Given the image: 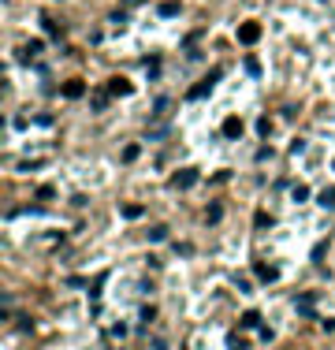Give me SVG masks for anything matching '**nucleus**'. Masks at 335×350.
<instances>
[{
    "label": "nucleus",
    "instance_id": "obj_8",
    "mask_svg": "<svg viewBox=\"0 0 335 350\" xmlns=\"http://www.w3.org/2000/svg\"><path fill=\"white\" fill-rule=\"evenodd\" d=\"M298 313H302V317H313V294L298 298Z\"/></svg>",
    "mask_w": 335,
    "mask_h": 350
},
{
    "label": "nucleus",
    "instance_id": "obj_3",
    "mask_svg": "<svg viewBox=\"0 0 335 350\" xmlns=\"http://www.w3.org/2000/svg\"><path fill=\"white\" fill-rule=\"evenodd\" d=\"M216 78H220V75H209V78H205V82H198V86H194V90H190V101H198V97H205V93H209V90H212V86H216Z\"/></svg>",
    "mask_w": 335,
    "mask_h": 350
},
{
    "label": "nucleus",
    "instance_id": "obj_16",
    "mask_svg": "<svg viewBox=\"0 0 335 350\" xmlns=\"http://www.w3.org/2000/svg\"><path fill=\"white\" fill-rule=\"evenodd\" d=\"M134 157H138V145H127V149H123V160H127V164H131Z\"/></svg>",
    "mask_w": 335,
    "mask_h": 350
},
{
    "label": "nucleus",
    "instance_id": "obj_9",
    "mask_svg": "<svg viewBox=\"0 0 335 350\" xmlns=\"http://www.w3.org/2000/svg\"><path fill=\"white\" fill-rule=\"evenodd\" d=\"M257 324H261V313H257V309H250V313L242 317V328H257Z\"/></svg>",
    "mask_w": 335,
    "mask_h": 350
},
{
    "label": "nucleus",
    "instance_id": "obj_12",
    "mask_svg": "<svg viewBox=\"0 0 335 350\" xmlns=\"http://www.w3.org/2000/svg\"><path fill=\"white\" fill-rule=\"evenodd\" d=\"M37 52H41V41H30V45H23L19 56H37Z\"/></svg>",
    "mask_w": 335,
    "mask_h": 350
},
{
    "label": "nucleus",
    "instance_id": "obj_1",
    "mask_svg": "<svg viewBox=\"0 0 335 350\" xmlns=\"http://www.w3.org/2000/svg\"><path fill=\"white\" fill-rule=\"evenodd\" d=\"M194 183H198V172H194V168H183V172L171 175V186H175V190H183V186H194Z\"/></svg>",
    "mask_w": 335,
    "mask_h": 350
},
{
    "label": "nucleus",
    "instance_id": "obj_10",
    "mask_svg": "<svg viewBox=\"0 0 335 350\" xmlns=\"http://www.w3.org/2000/svg\"><path fill=\"white\" fill-rule=\"evenodd\" d=\"M220 216H224V205H209V212H205V220H209V224H216Z\"/></svg>",
    "mask_w": 335,
    "mask_h": 350
},
{
    "label": "nucleus",
    "instance_id": "obj_4",
    "mask_svg": "<svg viewBox=\"0 0 335 350\" xmlns=\"http://www.w3.org/2000/svg\"><path fill=\"white\" fill-rule=\"evenodd\" d=\"M257 280H261V283H276L279 272H276L272 265H257Z\"/></svg>",
    "mask_w": 335,
    "mask_h": 350
},
{
    "label": "nucleus",
    "instance_id": "obj_13",
    "mask_svg": "<svg viewBox=\"0 0 335 350\" xmlns=\"http://www.w3.org/2000/svg\"><path fill=\"white\" fill-rule=\"evenodd\" d=\"M123 216L127 220H138V216H142V205H123Z\"/></svg>",
    "mask_w": 335,
    "mask_h": 350
},
{
    "label": "nucleus",
    "instance_id": "obj_5",
    "mask_svg": "<svg viewBox=\"0 0 335 350\" xmlns=\"http://www.w3.org/2000/svg\"><path fill=\"white\" fill-rule=\"evenodd\" d=\"M108 93H112V97H123V93H131V82H127V78H112Z\"/></svg>",
    "mask_w": 335,
    "mask_h": 350
},
{
    "label": "nucleus",
    "instance_id": "obj_11",
    "mask_svg": "<svg viewBox=\"0 0 335 350\" xmlns=\"http://www.w3.org/2000/svg\"><path fill=\"white\" fill-rule=\"evenodd\" d=\"M317 201H320L324 209H332V205H335V190H320V198H317Z\"/></svg>",
    "mask_w": 335,
    "mask_h": 350
},
{
    "label": "nucleus",
    "instance_id": "obj_6",
    "mask_svg": "<svg viewBox=\"0 0 335 350\" xmlns=\"http://www.w3.org/2000/svg\"><path fill=\"white\" fill-rule=\"evenodd\" d=\"M224 134H227V138H242V119H227V123H224Z\"/></svg>",
    "mask_w": 335,
    "mask_h": 350
},
{
    "label": "nucleus",
    "instance_id": "obj_2",
    "mask_svg": "<svg viewBox=\"0 0 335 350\" xmlns=\"http://www.w3.org/2000/svg\"><path fill=\"white\" fill-rule=\"evenodd\" d=\"M257 37H261V26L253 23V19H250V23H242V26H238V41H242V45H253Z\"/></svg>",
    "mask_w": 335,
    "mask_h": 350
},
{
    "label": "nucleus",
    "instance_id": "obj_17",
    "mask_svg": "<svg viewBox=\"0 0 335 350\" xmlns=\"http://www.w3.org/2000/svg\"><path fill=\"white\" fill-rule=\"evenodd\" d=\"M253 224H257V227H268L272 220H268V212H257V216H253Z\"/></svg>",
    "mask_w": 335,
    "mask_h": 350
},
{
    "label": "nucleus",
    "instance_id": "obj_15",
    "mask_svg": "<svg viewBox=\"0 0 335 350\" xmlns=\"http://www.w3.org/2000/svg\"><path fill=\"white\" fill-rule=\"evenodd\" d=\"M309 198V186H294V201H305Z\"/></svg>",
    "mask_w": 335,
    "mask_h": 350
},
{
    "label": "nucleus",
    "instance_id": "obj_7",
    "mask_svg": "<svg viewBox=\"0 0 335 350\" xmlns=\"http://www.w3.org/2000/svg\"><path fill=\"white\" fill-rule=\"evenodd\" d=\"M82 90H86V86L78 82V78H71V82H64V97H71V101H75V97H82Z\"/></svg>",
    "mask_w": 335,
    "mask_h": 350
},
{
    "label": "nucleus",
    "instance_id": "obj_14",
    "mask_svg": "<svg viewBox=\"0 0 335 350\" xmlns=\"http://www.w3.org/2000/svg\"><path fill=\"white\" fill-rule=\"evenodd\" d=\"M257 134H261V138H268V134H272V123H268V119H261V123H257Z\"/></svg>",
    "mask_w": 335,
    "mask_h": 350
}]
</instances>
